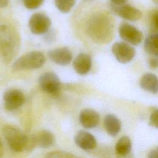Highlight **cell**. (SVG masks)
I'll use <instances>...</instances> for the list:
<instances>
[{
	"label": "cell",
	"mask_w": 158,
	"mask_h": 158,
	"mask_svg": "<svg viewBox=\"0 0 158 158\" xmlns=\"http://www.w3.org/2000/svg\"><path fill=\"white\" fill-rule=\"evenodd\" d=\"M51 25V19L43 13L37 12L32 14L28 20V27L31 32L35 35L45 33Z\"/></svg>",
	"instance_id": "obj_7"
},
{
	"label": "cell",
	"mask_w": 158,
	"mask_h": 158,
	"mask_svg": "<svg viewBox=\"0 0 158 158\" xmlns=\"http://www.w3.org/2000/svg\"><path fill=\"white\" fill-rule=\"evenodd\" d=\"M118 32L122 40L132 45H138L143 40L142 32L128 23H122L119 27Z\"/></svg>",
	"instance_id": "obj_8"
},
{
	"label": "cell",
	"mask_w": 158,
	"mask_h": 158,
	"mask_svg": "<svg viewBox=\"0 0 158 158\" xmlns=\"http://www.w3.org/2000/svg\"><path fill=\"white\" fill-rule=\"evenodd\" d=\"M91 58L85 53L79 54L74 59L73 67L75 72L81 75L86 74L91 67Z\"/></svg>",
	"instance_id": "obj_15"
},
{
	"label": "cell",
	"mask_w": 158,
	"mask_h": 158,
	"mask_svg": "<svg viewBox=\"0 0 158 158\" xmlns=\"http://www.w3.org/2000/svg\"><path fill=\"white\" fill-rule=\"evenodd\" d=\"M113 12L122 19L130 21H136L142 17L141 12L136 7L128 4H110Z\"/></svg>",
	"instance_id": "obj_11"
},
{
	"label": "cell",
	"mask_w": 158,
	"mask_h": 158,
	"mask_svg": "<svg viewBox=\"0 0 158 158\" xmlns=\"http://www.w3.org/2000/svg\"><path fill=\"white\" fill-rule=\"evenodd\" d=\"M149 125L152 127L157 128L158 126V111L157 109H155L151 113L149 118Z\"/></svg>",
	"instance_id": "obj_24"
},
{
	"label": "cell",
	"mask_w": 158,
	"mask_h": 158,
	"mask_svg": "<svg viewBox=\"0 0 158 158\" xmlns=\"http://www.w3.org/2000/svg\"><path fill=\"white\" fill-rule=\"evenodd\" d=\"M19 46L18 34L11 26H0V56L9 62L17 53Z\"/></svg>",
	"instance_id": "obj_2"
},
{
	"label": "cell",
	"mask_w": 158,
	"mask_h": 158,
	"mask_svg": "<svg viewBox=\"0 0 158 158\" xmlns=\"http://www.w3.org/2000/svg\"><path fill=\"white\" fill-rule=\"evenodd\" d=\"M40 86L46 93L56 96L60 91L61 83L59 77L52 72L42 74L38 78Z\"/></svg>",
	"instance_id": "obj_6"
},
{
	"label": "cell",
	"mask_w": 158,
	"mask_h": 158,
	"mask_svg": "<svg viewBox=\"0 0 158 158\" xmlns=\"http://www.w3.org/2000/svg\"><path fill=\"white\" fill-rule=\"evenodd\" d=\"M2 133L7 143L12 151L20 152L26 149L28 136L20 128L11 125H6L2 128Z\"/></svg>",
	"instance_id": "obj_3"
},
{
	"label": "cell",
	"mask_w": 158,
	"mask_h": 158,
	"mask_svg": "<svg viewBox=\"0 0 158 158\" xmlns=\"http://www.w3.org/2000/svg\"><path fill=\"white\" fill-rule=\"evenodd\" d=\"M44 0H23L25 7L30 10L38 8L44 2Z\"/></svg>",
	"instance_id": "obj_21"
},
{
	"label": "cell",
	"mask_w": 158,
	"mask_h": 158,
	"mask_svg": "<svg viewBox=\"0 0 158 158\" xmlns=\"http://www.w3.org/2000/svg\"><path fill=\"white\" fill-rule=\"evenodd\" d=\"M54 2L58 10L62 13H67L75 6L76 0H54Z\"/></svg>",
	"instance_id": "obj_20"
},
{
	"label": "cell",
	"mask_w": 158,
	"mask_h": 158,
	"mask_svg": "<svg viewBox=\"0 0 158 158\" xmlns=\"http://www.w3.org/2000/svg\"><path fill=\"white\" fill-rule=\"evenodd\" d=\"M3 99L6 109L12 111L17 109L24 104L25 97L20 90L10 89L4 93Z\"/></svg>",
	"instance_id": "obj_10"
},
{
	"label": "cell",
	"mask_w": 158,
	"mask_h": 158,
	"mask_svg": "<svg viewBox=\"0 0 158 158\" xmlns=\"http://www.w3.org/2000/svg\"><path fill=\"white\" fill-rule=\"evenodd\" d=\"M113 22V19L109 14L105 12H98L87 22V33L95 42L107 43L112 40L114 36Z\"/></svg>",
	"instance_id": "obj_1"
},
{
	"label": "cell",
	"mask_w": 158,
	"mask_h": 158,
	"mask_svg": "<svg viewBox=\"0 0 158 158\" xmlns=\"http://www.w3.org/2000/svg\"><path fill=\"white\" fill-rule=\"evenodd\" d=\"M54 141L55 137L51 131L42 130L28 136L26 149H31L35 148H47L52 146Z\"/></svg>",
	"instance_id": "obj_5"
},
{
	"label": "cell",
	"mask_w": 158,
	"mask_h": 158,
	"mask_svg": "<svg viewBox=\"0 0 158 158\" xmlns=\"http://www.w3.org/2000/svg\"><path fill=\"white\" fill-rule=\"evenodd\" d=\"M80 122L83 127L92 128L99 123V115L97 112L93 109H85L80 112Z\"/></svg>",
	"instance_id": "obj_14"
},
{
	"label": "cell",
	"mask_w": 158,
	"mask_h": 158,
	"mask_svg": "<svg viewBox=\"0 0 158 158\" xmlns=\"http://www.w3.org/2000/svg\"><path fill=\"white\" fill-rule=\"evenodd\" d=\"M157 10H152L149 14V22L151 27L156 30H157Z\"/></svg>",
	"instance_id": "obj_23"
},
{
	"label": "cell",
	"mask_w": 158,
	"mask_h": 158,
	"mask_svg": "<svg viewBox=\"0 0 158 158\" xmlns=\"http://www.w3.org/2000/svg\"><path fill=\"white\" fill-rule=\"evenodd\" d=\"M149 65L152 69H156L158 65V61L157 57L150 59L149 60Z\"/></svg>",
	"instance_id": "obj_25"
},
{
	"label": "cell",
	"mask_w": 158,
	"mask_h": 158,
	"mask_svg": "<svg viewBox=\"0 0 158 158\" xmlns=\"http://www.w3.org/2000/svg\"><path fill=\"white\" fill-rule=\"evenodd\" d=\"M46 157H62V158H70V157H74L75 156L64 151H55L51 152L48 153L46 156Z\"/></svg>",
	"instance_id": "obj_22"
},
{
	"label": "cell",
	"mask_w": 158,
	"mask_h": 158,
	"mask_svg": "<svg viewBox=\"0 0 158 158\" xmlns=\"http://www.w3.org/2000/svg\"><path fill=\"white\" fill-rule=\"evenodd\" d=\"M45 62L43 54L38 51L28 52L18 58L13 64L15 71L31 70L40 68Z\"/></svg>",
	"instance_id": "obj_4"
},
{
	"label": "cell",
	"mask_w": 158,
	"mask_h": 158,
	"mask_svg": "<svg viewBox=\"0 0 158 158\" xmlns=\"http://www.w3.org/2000/svg\"><path fill=\"white\" fill-rule=\"evenodd\" d=\"M141 87L150 93L156 94L158 89V80L156 75L151 73H145L142 76L139 82Z\"/></svg>",
	"instance_id": "obj_16"
},
{
	"label": "cell",
	"mask_w": 158,
	"mask_h": 158,
	"mask_svg": "<svg viewBox=\"0 0 158 158\" xmlns=\"http://www.w3.org/2000/svg\"><path fill=\"white\" fill-rule=\"evenodd\" d=\"M104 127L107 133L111 136H116L120 131L121 122L112 114H108L104 118Z\"/></svg>",
	"instance_id": "obj_17"
},
{
	"label": "cell",
	"mask_w": 158,
	"mask_h": 158,
	"mask_svg": "<svg viewBox=\"0 0 158 158\" xmlns=\"http://www.w3.org/2000/svg\"><path fill=\"white\" fill-rule=\"evenodd\" d=\"M112 52L116 59L122 64L130 62L135 56V49L125 42H116L112 46Z\"/></svg>",
	"instance_id": "obj_9"
},
{
	"label": "cell",
	"mask_w": 158,
	"mask_h": 158,
	"mask_svg": "<svg viewBox=\"0 0 158 158\" xmlns=\"http://www.w3.org/2000/svg\"><path fill=\"white\" fill-rule=\"evenodd\" d=\"M144 48L149 54L154 56L158 55V36L156 33L149 35L145 40Z\"/></svg>",
	"instance_id": "obj_18"
},
{
	"label": "cell",
	"mask_w": 158,
	"mask_h": 158,
	"mask_svg": "<svg viewBox=\"0 0 158 158\" xmlns=\"http://www.w3.org/2000/svg\"><path fill=\"white\" fill-rule=\"evenodd\" d=\"M113 4H116V5H120V4H125L127 0H110Z\"/></svg>",
	"instance_id": "obj_26"
},
{
	"label": "cell",
	"mask_w": 158,
	"mask_h": 158,
	"mask_svg": "<svg viewBox=\"0 0 158 158\" xmlns=\"http://www.w3.org/2000/svg\"><path fill=\"white\" fill-rule=\"evenodd\" d=\"M157 153H158L157 149L153 150V151H152L149 153V157H157V155H158Z\"/></svg>",
	"instance_id": "obj_28"
},
{
	"label": "cell",
	"mask_w": 158,
	"mask_h": 158,
	"mask_svg": "<svg viewBox=\"0 0 158 158\" xmlns=\"http://www.w3.org/2000/svg\"><path fill=\"white\" fill-rule=\"evenodd\" d=\"M131 149V142L128 136H124L119 139L115 145L116 153L121 156L128 154Z\"/></svg>",
	"instance_id": "obj_19"
},
{
	"label": "cell",
	"mask_w": 158,
	"mask_h": 158,
	"mask_svg": "<svg viewBox=\"0 0 158 158\" xmlns=\"http://www.w3.org/2000/svg\"><path fill=\"white\" fill-rule=\"evenodd\" d=\"M50 59L54 63L65 66L69 64L72 59V53L67 47L57 48L48 52Z\"/></svg>",
	"instance_id": "obj_12"
},
{
	"label": "cell",
	"mask_w": 158,
	"mask_h": 158,
	"mask_svg": "<svg viewBox=\"0 0 158 158\" xmlns=\"http://www.w3.org/2000/svg\"><path fill=\"white\" fill-rule=\"evenodd\" d=\"M9 2V0H0V9L6 7Z\"/></svg>",
	"instance_id": "obj_27"
},
{
	"label": "cell",
	"mask_w": 158,
	"mask_h": 158,
	"mask_svg": "<svg viewBox=\"0 0 158 158\" xmlns=\"http://www.w3.org/2000/svg\"><path fill=\"white\" fill-rule=\"evenodd\" d=\"M76 144L81 149L85 151H89L94 149L97 146L95 138L88 131H79L74 138Z\"/></svg>",
	"instance_id": "obj_13"
}]
</instances>
